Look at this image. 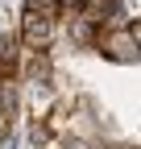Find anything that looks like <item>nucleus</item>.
<instances>
[{"instance_id": "5", "label": "nucleus", "mask_w": 141, "mask_h": 149, "mask_svg": "<svg viewBox=\"0 0 141 149\" xmlns=\"http://www.w3.org/2000/svg\"><path fill=\"white\" fill-rule=\"evenodd\" d=\"M108 13H112V0H83V21L100 25V21H104Z\"/></svg>"}, {"instance_id": "8", "label": "nucleus", "mask_w": 141, "mask_h": 149, "mask_svg": "<svg viewBox=\"0 0 141 149\" xmlns=\"http://www.w3.org/2000/svg\"><path fill=\"white\" fill-rule=\"evenodd\" d=\"M4 133H8V116L0 112V141H4Z\"/></svg>"}, {"instance_id": "4", "label": "nucleus", "mask_w": 141, "mask_h": 149, "mask_svg": "<svg viewBox=\"0 0 141 149\" xmlns=\"http://www.w3.org/2000/svg\"><path fill=\"white\" fill-rule=\"evenodd\" d=\"M25 74H29V79H46V74H50L46 50H25Z\"/></svg>"}, {"instance_id": "7", "label": "nucleus", "mask_w": 141, "mask_h": 149, "mask_svg": "<svg viewBox=\"0 0 141 149\" xmlns=\"http://www.w3.org/2000/svg\"><path fill=\"white\" fill-rule=\"evenodd\" d=\"M42 149H91V145H87L83 137H50Z\"/></svg>"}, {"instance_id": "1", "label": "nucleus", "mask_w": 141, "mask_h": 149, "mask_svg": "<svg viewBox=\"0 0 141 149\" xmlns=\"http://www.w3.org/2000/svg\"><path fill=\"white\" fill-rule=\"evenodd\" d=\"M96 42H100V50L108 54L112 62H133L137 54H141V46H137V37H133V29H129V25H112V29L104 25Z\"/></svg>"}, {"instance_id": "9", "label": "nucleus", "mask_w": 141, "mask_h": 149, "mask_svg": "<svg viewBox=\"0 0 141 149\" xmlns=\"http://www.w3.org/2000/svg\"><path fill=\"white\" fill-rule=\"evenodd\" d=\"M129 29H133V37H137V46H141V21H133Z\"/></svg>"}, {"instance_id": "3", "label": "nucleus", "mask_w": 141, "mask_h": 149, "mask_svg": "<svg viewBox=\"0 0 141 149\" xmlns=\"http://www.w3.org/2000/svg\"><path fill=\"white\" fill-rule=\"evenodd\" d=\"M21 58H25V50L17 46L13 33H4L0 37V79H13V74L21 70Z\"/></svg>"}, {"instance_id": "6", "label": "nucleus", "mask_w": 141, "mask_h": 149, "mask_svg": "<svg viewBox=\"0 0 141 149\" xmlns=\"http://www.w3.org/2000/svg\"><path fill=\"white\" fill-rule=\"evenodd\" d=\"M29 13H42V17H58L62 13V0H25Z\"/></svg>"}, {"instance_id": "2", "label": "nucleus", "mask_w": 141, "mask_h": 149, "mask_svg": "<svg viewBox=\"0 0 141 149\" xmlns=\"http://www.w3.org/2000/svg\"><path fill=\"white\" fill-rule=\"evenodd\" d=\"M50 37H54V17H42V13L25 8V17H21V42L29 50H46Z\"/></svg>"}]
</instances>
